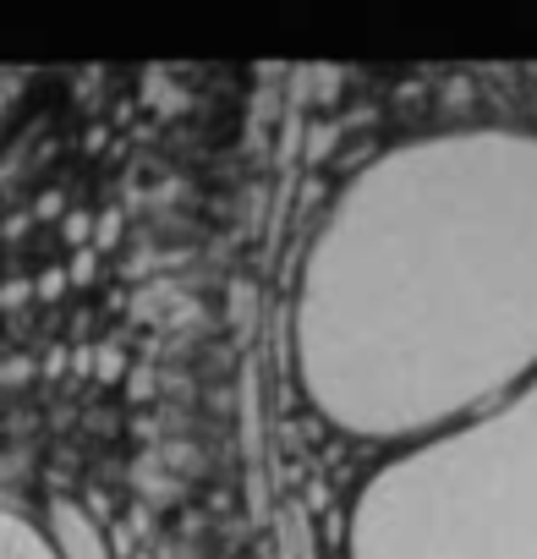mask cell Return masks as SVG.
<instances>
[{
  "instance_id": "obj_3",
  "label": "cell",
  "mask_w": 537,
  "mask_h": 559,
  "mask_svg": "<svg viewBox=\"0 0 537 559\" xmlns=\"http://www.w3.org/2000/svg\"><path fill=\"white\" fill-rule=\"evenodd\" d=\"M0 559H72V548L61 537H50L28 510L0 499Z\"/></svg>"
},
{
  "instance_id": "obj_1",
  "label": "cell",
  "mask_w": 537,
  "mask_h": 559,
  "mask_svg": "<svg viewBox=\"0 0 537 559\" xmlns=\"http://www.w3.org/2000/svg\"><path fill=\"white\" fill-rule=\"evenodd\" d=\"M297 379L324 423L433 439L537 373V138L433 132L368 159L308 241Z\"/></svg>"
},
{
  "instance_id": "obj_2",
  "label": "cell",
  "mask_w": 537,
  "mask_h": 559,
  "mask_svg": "<svg viewBox=\"0 0 537 559\" xmlns=\"http://www.w3.org/2000/svg\"><path fill=\"white\" fill-rule=\"evenodd\" d=\"M346 559H537V373L395 450L351 504Z\"/></svg>"
}]
</instances>
